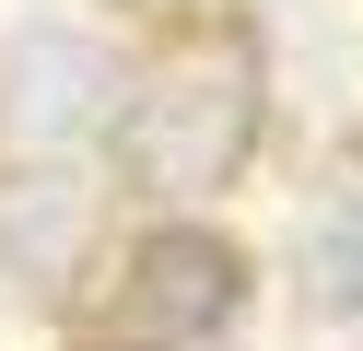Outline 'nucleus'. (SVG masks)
<instances>
[{
  "mask_svg": "<svg viewBox=\"0 0 363 351\" xmlns=\"http://www.w3.org/2000/svg\"><path fill=\"white\" fill-rule=\"evenodd\" d=\"M246 316V246L211 223H152L118 269V328L129 340H164V351H199Z\"/></svg>",
  "mask_w": 363,
  "mask_h": 351,
  "instance_id": "obj_2",
  "label": "nucleus"
},
{
  "mask_svg": "<svg viewBox=\"0 0 363 351\" xmlns=\"http://www.w3.org/2000/svg\"><path fill=\"white\" fill-rule=\"evenodd\" d=\"M305 293L328 316H363V152H340L305 211Z\"/></svg>",
  "mask_w": 363,
  "mask_h": 351,
  "instance_id": "obj_5",
  "label": "nucleus"
},
{
  "mask_svg": "<svg viewBox=\"0 0 363 351\" xmlns=\"http://www.w3.org/2000/svg\"><path fill=\"white\" fill-rule=\"evenodd\" d=\"M141 12H199V0H141Z\"/></svg>",
  "mask_w": 363,
  "mask_h": 351,
  "instance_id": "obj_6",
  "label": "nucleus"
},
{
  "mask_svg": "<svg viewBox=\"0 0 363 351\" xmlns=\"http://www.w3.org/2000/svg\"><path fill=\"white\" fill-rule=\"evenodd\" d=\"M94 257V187L71 152H12L0 164V293L59 304Z\"/></svg>",
  "mask_w": 363,
  "mask_h": 351,
  "instance_id": "obj_4",
  "label": "nucleus"
},
{
  "mask_svg": "<svg viewBox=\"0 0 363 351\" xmlns=\"http://www.w3.org/2000/svg\"><path fill=\"white\" fill-rule=\"evenodd\" d=\"M129 70L106 59L94 35H71V23H24V35L0 47V140L12 152H71V140H94L106 117H118Z\"/></svg>",
  "mask_w": 363,
  "mask_h": 351,
  "instance_id": "obj_3",
  "label": "nucleus"
},
{
  "mask_svg": "<svg viewBox=\"0 0 363 351\" xmlns=\"http://www.w3.org/2000/svg\"><path fill=\"white\" fill-rule=\"evenodd\" d=\"M258 117H269L258 59H246L235 35H199V47L152 59L141 82L118 94L106 140H118V176L141 187V199H211V187H235V176H246Z\"/></svg>",
  "mask_w": 363,
  "mask_h": 351,
  "instance_id": "obj_1",
  "label": "nucleus"
},
{
  "mask_svg": "<svg viewBox=\"0 0 363 351\" xmlns=\"http://www.w3.org/2000/svg\"><path fill=\"white\" fill-rule=\"evenodd\" d=\"M106 351H164V340H106Z\"/></svg>",
  "mask_w": 363,
  "mask_h": 351,
  "instance_id": "obj_7",
  "label": "nucleus"
}]
</instances>
